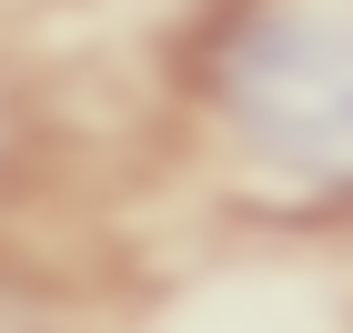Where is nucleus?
<instances>
[{"instance_id":"f257e3e1","label":"nucleus","mask_w":353,"mask_h":333,"mask_svg":"<svg viewBox=\"0 0 353 333\" xmlns=\"http://www.w3.org/2000/svg\"><path fill=\"white\" fill-rule=\"evenodd\" d=\"M212 111L293 192H353V0H243L212 41Z\"/></svg>"}]
</instances>
